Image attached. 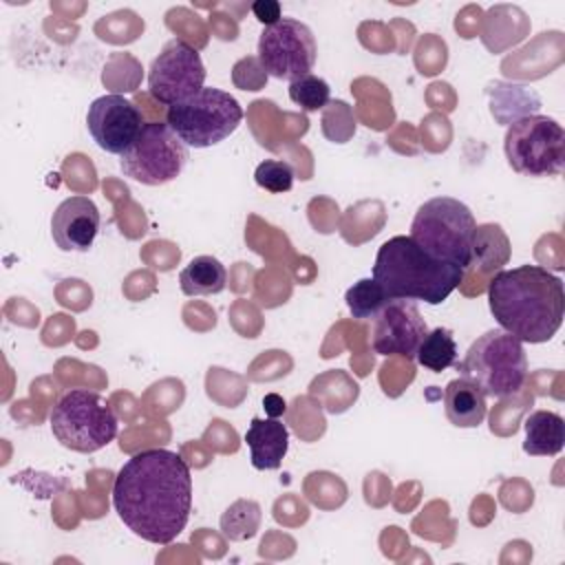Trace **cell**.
Wrapping results in <instances>:
<instances>
[{
    "mask_svg": "<svg viewBox=\"0 0 565 565\" xmlns=\"http://www.w3.org/2000/svg\"><path fill=\"white\" fill-rule=\"evenodd\" d=\"M466 271L426 254L411 236H393L377 249L373 280L386 298L444 302L463 280Z\"/></svg>",
    "mask_w": 565,
    "mask_h": 565,
    "instance_id": "3957f363",
    "label": "cell"
},
{
    "mask_svg": "<svg viewBox=\"0 0 565 565\" xmlns=\"http://www.w3.org/2000/svg\"><path fill=\"white\" fill-rule=\"evenodd\" d=\"M415 360L433 373H441V371L455 366L457 364V342H455L450 329L437 327V329L428 331L417 347Z\"/></svg>",
    "mask_w": 565,
    "mask_h": 565,
    "instance_id": "d6986e66",
    "label": "cell"
},
{
    "mask_svg": "<svg viewBox=\"0 0 565 565\" xmlns=\"http://www.w3.org/2000/svg\"><path fill=\"white\" fill-rule=\"evenodd\" d=\"M113 505L132 534L168 545L190 519V466L181 455L166 448L132 455L115 477Z\"/></svg>",
    "mask_w": 565,
    "mask_h": 565,
    "instance_id": "6da1fadb",
    "label": "cell"
},
{
    "mask_svg": "<svg viewBox=\"0 0 565 565\" xmlns=\"http://www.w3.org/2000/svg\"><path fill=\"white\" fill-rule=\"evenodd\" d=\"M86 126L102 150L124 154L141 132L143 115L121 95H102L88 106Z\"/></svg>",
    "mask_w": 565,
    "mask_h": 565,
    "instance_id": "4fadbf2b",
    "label": "cell"
},
{
    "mask_svg": "<svg viewBox=\"0 0 565 565\" xmlns=\"http://www.w3.org/2000/svg\"><path fill=\"white\" fill-rule=\"evenodd\" d=\"M188 163V146L166 121L143 124L130 148L119 154L126 177L143 185H163L174 181Z\"/></svg>",
    "mask_w": 565,
    "mask_h": 565,
    "instance_id": "9c48e42d",
    "label": "cell"
},
{
    "mask_svg": "<svg viewBox=\"0 0 565 565\" xmlns=\"http://www.w3.org/2000/svg\"><path fill=\"white\" fill-rule=\"evenodd\" d=\"M113 408L93 391L75 388L62 395L51 408V430L55 439L75 452H95L117 437Z\"/></svg>",
    "mask_w": 565,
    "mask_h": 565,
    "instance_id": "8992f818",
    "label": "cell"
},
{
    "mask_svg": "<svg viewBox=\"0 0 565 565\" xmlns=\"http://www.w3.org/2000/svg\"><path fill=\"white\" fill-rule=\"evenodd\" d=\"M99 210L88 196H68L51 216V236L62 252H88L99 232Z\"/></svg>",
    "mask_w": 565,
    "mask_h": 565,
    "instance_id": "5bb4252c",
    "label": "cell"
},
{
    "mask_svg": "<svg viewBox=\"0 0 565 565\" xmlns=\"http://www.w3.org/2000/svg\"><path fill=\"white\" fill-rule=\"evenodd\" d=\"M258 521H260V508L254 501H236L232 503L225 514L221 516V530L227 539L232 541H243V539H252L258 530Z\"/></svg>",
    "mask_w": 565,
    "mask_h": 565,
    "instance_id": "44dd1931",
    "label": "cell"
},
{
    "mask_svg": "<svg viewBox=\"0 0 565 565\" xmlns=\"http://www.w3.org/2000/svg\"><path fill=\"white\" fill-rule=\"evenodd\" d=\"M503 150L514 172L556 177L565 166V130L552 117L525 115L508 126Z\"/></svg>",
    "mask_w": 565,
    "mask_h": 565,
    "instance_id": "ba28073f",
    "label": "cell"
},
{
    "mask_svg": "<svg viewBox=\"0 0 565 565\" xmlns=\"http://www.w3.org/2000/svg\"><path fill=\"white\" fill-rule=\"evenodd\" d=\"M245 441L249 446V459L256 470H276L287 455L289 430L276 417H254L245 433Z\"/></svg>",
    "mask_w": 565,
    "mask_h": 565,
    "instance_id": "9a60e30c",
    "label": "cell"
},
{
    "mask_svg": "<svg viewBox=\"0 0 565 565\" xmlns=\"http://www.w3.org/2000/svg\"><path fill=\"white\" fill-rule=\"evenodd\" d=\"M488 305L503 331L521 342L541 344L561 329L563 280L539 265L503 269L488 282Z\"/></svg>",
    "mask_w": 565,
    "mask_h": 565,
    "instance_id": "7a4b0ae2",
    "label": "cell"
},
{
    "mask_svg": "<svg viewBox=\"0 0 565 565\" xmlns=\"http://www.w3.org/2000/svg\"><path fill=\"white\" fill-rule=\"evenodd\" d=\"M347 307L351 311V316L355 320H373L377 316V311L386 305V294L380 287L377 280L373 278H362L358 282H353V287L347 289Z\"/></svg>",
    "mask_w": 565,
    "mask_h": 565,
    "instance_id": "ffe728a7",
    "label": "cell"
},
{
    "mask_svg": "<svg viewBox=\"0 0 565 565\" xmlns=\"http://www.w3.org/2000/svg\"><path fill=\"white\" fill-rule=\"evenodd\" d=\"M294 177H296L294 168L282 159H265L263 163H258L254 172L256 185L271 194L289 192L294 185Z\"/></svg>",
    "mask_w": 565,
    "mask_h": 565,
    "instance_id": "603a6c76",
    "label": "cell"
},
{
    "mask_svg": "<svg viewBox=\"0 0 565 565\" xmlns=\"http://www.w3.org/2000/svg\"><path fill=\"white\" fill-rule=\"evenodd\" d=\"M446 417L457 428H477L488 413L486 395L468 380H452L444 388Z\"/></svg>",
    "mask_w": 565,
    "mask_h": 565,
    "instance_id": "2e32d148",
    "label": "cell"
},
{
    "mask_svg": "<svg viewBox=\"0 0 565 565\" xmlns=\"http://www.w3.org/2000/svg\"><path fill=\"white\" fill-rule=\"evenodd\" d=\"M227 271L214 256H196L179 274V285L185 296H210L225 289Z\"/></svg>",
    "mask_w": 565,
    "mask_h": 565,
    "instance_id": "ac0fdd59",
    "label": "cell"
},
{
    "mask_svg": "<svg viewBox=\"0 0 565 565\" xmlns=\"http://www.w3.org/2000/svg\"><path fill=\"white\" fill-rule=\"evenodd\" d=\"M457 369L486 397H510L525 384L527 355L521 340L503 329H492L470 344Z\"/></svg>",
    "mask_w": 565,
    "mask_h": 565,
    "instance_id": "5b68a950",
    "label": "cell"
},
{
    "mask_svg": "<svg viewBox=\"0 0 565 565\" xmlns=\"http://www.w3.org/2000/svg\"><path fill=\"white\" fill-rule=\"evenodd\" d=\"M329 93H331L329 84L313 73L289 82V97L305 113H316L324 108L329 104Z\"/></svg>",
    "mask_w": 565,
    "mask_h": 565,
    "instance_id": "7402d4cb",
    "label": "cell"
},
{
    "mask_svg": "<svg viewBox=\"0 0 565 565\" xmlns=\"http://www.w3.org/2000/svg\"><path fill=\"white\" fill-rule=\"evenodd\" d=\"M523 450L532 457H552L563 450L565 424L554 411H534L525 419Z\"/></svg>",
    "mask_w": 565,
    "mask_h": 565,
    "instance_id": "e0dca14e",
    "label": "cell"
},
{
    "mask_svg": "<svg viewBox=\"0 0 565 565\" xmlns=\"http://www.w3.org/2000/svg\"><path fill=\"white\" fill-rule=\"evenodd\" d=\"M475 234L477 223L466 203L452 196H435L419 205L408 236L433 258L468 271Z\"/></svg>",
    "mask_w": 565,
    "mask_h": 565,
    "instance_id": "277c9868",
    "label": "cell"
},
{
    "mask_svg": "<svg viewBox=\"0 0 565 565\" xmlns=\"http://www.w3.org/2000/svg\"><path fill=\"white\" fill-rule=\"evenodd\" d=\"M205 82V66L194 46L183 40H170L152 60L148 73L150 95L170 106L194 97Z\"/></svg>",
    "mask_w": 565,
    "mask_h": 565,
    "instance_id": "8fae6325",
    "label": "cell"
},
{
    "mask_svg": "<svg viewBox=\"0 0 565 565\" xmlns=\"http://www.w3.org/2000/svg\"><path fill=\"white\" fill-rule=\"evenodd\" d=\"M243 121V108L221 88H201L194 97L170 106L166 124L190 148H210L227 139Z\"/></svg>",
    "mask_w": 565,
    "mask_h": 565,
    "instance_id": "52a82bcc",
    "label": "cell"
},
{
    "mask_svg": "<svg viewBox=\"0 0 565 565\" xmlns=\"http://www.w3.org/2000/svg\"><path fill=\"white\" fill-rule=\"evenodd\" d=\"M428 333L415 300L391 298L371 320V344L380 355L415 358L419 342Z\"/></svg>",
    "mask_w": 565,
    "mask_h": 565,
    "instance_id": "7c38bea8",
    "label": "cell"
},
{
    "mask_svg": "<svg viewBox=\"0 0 565 565\" xmlns=\"http://www.w3.org/2000/svg\"><path fill=\"white\" fill-rule=\"evenodd\" d=\"M318 46L311 29L296 18H280L263 29L258 38V62L276 79L294 82L316 64Z\"/></svg>",
    "mask_w": 565,
    "mask_h": 565,
    "instance_id": "30bf717a",
    "label": "cell"
},
{
    "mask_svg": "<svg viewBox=\"0 0 565 565\" xmlns=\"http://www.w3.org/2000/svg\"><path fill=\"white\" fill-rule=\"evenodd\" d=\"M252 11H254V15L258 18V22H263L265 26L276 24V22L280 20V4L274 2V0L254 2V4H252Z\"/></svg>",
    "mask_w": 565,
    "mask_h": 565,
    "instance_id": "cb8c5ba5",
    "label": "cell"
},
{
    "mask_svg": "<svg viewBox=\"0 0 565 565\" xmlns=\"http://www.w3.org/2000/svg\"><path fill=\"white\" fill-rule=\"evenodd\" d=\"M263 406H265V411L269 413V417H278V415H282V411H285V402H282L278 395H265Z\"/></svg>",
    "mask_w": 565,
    "mask_h": 565,
    "instance_id": "d4e9b609",
    "label": "cell"
}]
</instances>
